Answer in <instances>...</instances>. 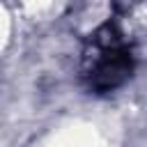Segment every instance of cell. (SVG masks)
<instances>
[{"instance_id": "obj_1", "label": "cell", "mask_w": 147, "mask_h": 147, "mask_svg": "<svg viewBox=\"0 0 147 147\" xmlns=\"http://www.w3.org/2000/svg\"><path fill=\"white\" fill-rule=\"evenodd\" d=\"M133 71V53L115 23H103L83 53V80L92 92L117 90Z\"/></svg>"}]
</instances>
